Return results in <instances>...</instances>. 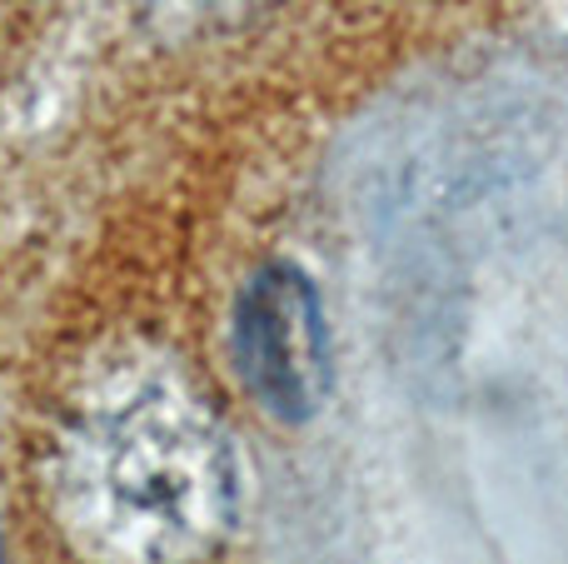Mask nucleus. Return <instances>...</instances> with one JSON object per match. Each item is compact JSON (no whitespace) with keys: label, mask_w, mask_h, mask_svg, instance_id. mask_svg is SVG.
Returning <instances> with one entry per match:
<instances>
[{"label":"nucleus","mask_w":568,"mask_h":564,"mask_svg":"<svg viewBox=\"0 0 568 564\" xmlns=\"http://www.w3.org/2000/svg\"><path fill=\"white\" fill-rule=\"evenodd\" d=\"M40 495L85 564H205L235 525V445L175 355L115 345L60 395Z\"/></svg>","instance_id":"nucleus-1"},{"label":"nucleus","mask_w":568,"mask_h":564,"mask_svg":"<svg viewBox=\"0 0 568 564\" xmlns=\"http://www.w3.org/2000/svg\"><path fill=\"white\" fill-rule=\"evenodd\" d=\"M230 360L245 395L280 425H310L334 385L329 320L320 290L290 260H270L230 310Z\"/></svg>","instance_id":"nucleus-2"},{"label":"nucleus","mask_w":568,"mask_h":564,"mask_svg":"<svg viewBox=\"0 0 568 564\" xmlns=\"http://www.w3.org/2000/svg\"><path fill=\"white\" fill-rule=\"evenodd\" d=\"M245 6H260V0H155V10L160 16H170L175 26L215 20V16H230V10H245Z\"/></svg>","instance_id":"nucleus-3"}]
</instances>
